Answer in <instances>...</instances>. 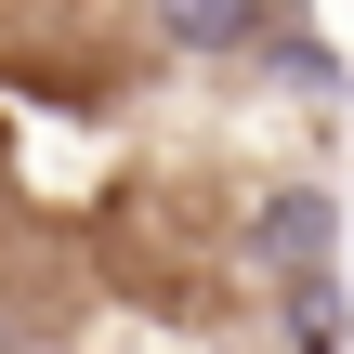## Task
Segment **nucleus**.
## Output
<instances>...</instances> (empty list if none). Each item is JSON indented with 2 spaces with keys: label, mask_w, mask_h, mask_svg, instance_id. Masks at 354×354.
<instances>
[{
  "label": "nucleus",
  "mask_w": 354,
  "mask_h": 354,
  "mask_svg": "<svg viewBox=\"0 0 354 354\" xmlns=\"http://www.w3.org/2000/svg\"><path fill=\"white\" fill-rule=\"evenodd\" d=\"M250 276H276V289H289L302 354L342 342V315H328V197H315V184H276V197H263V223H250Z\"/></svg>",
  "instance_id": "obj_1"
},
{
  "label": "nucleus",
  "mask_w": 354,
  "mask_h": 354,
  "mask_svg": "<svg viewBox=\"0 0 354 354\" xmlns=\"http://www.w3.org/2000/svg\"><path fill=\"white\" fill-rule=\"evenodd\" d=\"M158 13H171L184 53H250L263 39V0H158Z\"/></svg>",
  "instance_id": "obj_2"
},
{
  "label": "nucleus",
  "mask_w": 354,
  "mask_h": 354,
  "mask_svg": "<svg viewBox=\"0 0 354 354\" xmlns=\"http://www.w3.org/2000/svg\"><path fill=\"white\" fill-rule=\"evenodd\" d=\"M276 79H289V92H342V66H328V39H315V26H302V39H276Z\"/></svg>",
  "instance_id": "obj_3"
}]
</instances>
